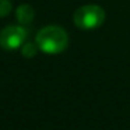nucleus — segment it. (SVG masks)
Returning a JSON list of instances; mask_svg holds the SVG:
<instances>
[{"label":"nucleus","instance_id":"nucleus-1","mask_svg":"<svg viewBox=\"0 0 130 130\" xmlns=\"http://www.w3.org/2000/svg\"><path fill=\"white\" fill-rule=\"evenodd\" d=\"M39 49L49 55H57L66 51L69 45V35L66 29L57 25H48L42 28L35 37Z\"/></svg>","mask_w":130,"mask_h":130},{"label":"nucleus","instance_id":"nucleus-2","mask_svg":"<svg viewBox=\"0 0 130 130\" xmlns=\"http://www.w3.org/2000/svg\"><path fill=\"white\" fill-rule=\"evenodd\" d=\"M105 10L96 4H85L77 9L73 14V23L80 29H95L104 24Z\"/></svg>","mask_w":130,"mask_h":130},{"label":"nucleus","instance_id":"nucleus-3","mask_svg":"<svg viewBox=\"0 0 130 130\" xmlns=\"http://www.w3.org/2000/svg\"><path fill=\"white\" fill-rule=\"evenodd\" d=\"M27 35L28 32L23 25H9L0 32V46L4 51H15L24 45Z\"/></svg>","mask_w":130,"mask_h":130},{"label":"nucleus","instance_id":"nucleus-4","mask_svg":"<svg viewBox=\"0 0 130 130\" xmlns=\"http://www.w3.org/2000/svg\"><path fill=\"white\" fill-rule=\"evenodd\" d=\"M15 17H17L18 23H20L21 25H28V24H31L32 20H34L35 11L29 4H21L17 9V11H15Z\"/></svg>","mask_w":130,"mask_h":130},{"label":"nucleus","instance_id":"nucleus-5","mask_svg":"<svg viewBox=\"0 0 130 130\" xmlns=\"http://www.w3.org/2000/svg\"><path fill=\"white\" fill-rule=\"evenodd\" d=\"M38 49H39V46H38L37 42H27L21 48V53H23L24 57L31 59V57H34L38 53Z\"/></svg>","mask_w":130,"mask_h":130},{"label":"nucleus","instance_id":"nucleus-6","mask_svg":"<svg viewBox=\"0 0 130 130\" xmlns=\"http://www.w3.org/2000/svg\"><path fill=\"white\" fill-rule=\"evenodd\" d=\"M13 10V4L10 0H0V18L6 17L11 13Z\"/></svg>","mask_w":130,"mask_h":130}]
</instances>
